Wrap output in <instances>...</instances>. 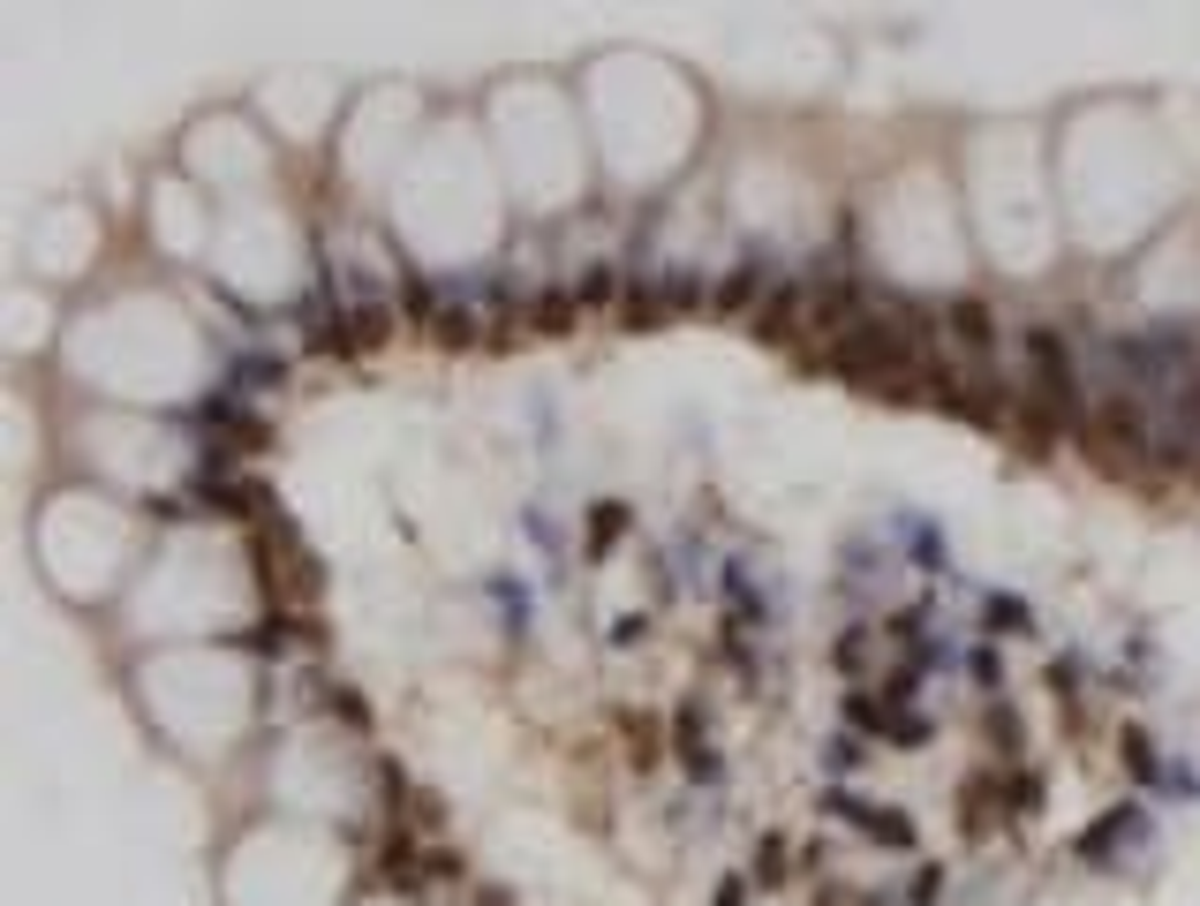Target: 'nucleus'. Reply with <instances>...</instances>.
<instances>
[{"label":"nucleus","mask_w":1200,"mask_h":906,"mask_svg":"<svg viewBox=\"0 0 1200 906\" xmlns=\"http://www.w3.org/2000/svg\"><path fill=\"white\" fill-rule=\"evenodd\" d=\"M1020 355H1027V371H1034V393H1042V408H1057V416H1072V424H1079V371H1072L1065 333H1050V325H1027V333H1020Z\"/></svg>","instance_id":"1"},{"label":"nucleus","mask_w":1200,"mask_h":906,"mask_svg":"<svg viewBox=\"0 0 1200 906\" xmlns=\"http://www.w3.org/2000/svg\"><path fill=\"white\" fill-rule=\"evenodd\" d=\"M1125 771H1133V778H1156V740L1140 733V726L1125 733Z\"/></svg>","instance_id":"11"},{"label":"nucleus","mask_w":1200,"mask_h":906,"mask_svg":"<svg viewBox=\"0 0 1200 906\" xmlns=\"http://www.w3.org/2000/svg\"><path fill=\"white\" fill-rule=\"evenodd\" d=\"M943 333L967 347L974 363H982L989 347H996V317H989V302H974V295H951L943 302Z\"/></svg>","instance_id":"3"},{"label":"nucleus","mask_w":1200,"mask_h":906,"mask_svg":"<svg viewBox=\"0 0 1200 906\" xmlns=\"http://www.w3.org/2000/svg\"><path fill=\"white\" fill-rule=\"evenodd\" d=\"M386 325H393L386 302H355V310L341 317V347H378V341H386Z\"/></svg>","instance_id":"5"},{"label":"nucleus","mask_w":1200,"mask_h":906,"mask_svg":"<svg viewBox=\"0 0 1200 906\" xmlns=\"http://www.w3.org/2000/svg\"><path fill=\"white\" fill-rule=\"evenodd\" d=\"M1186 424L1200 431V371H1186Z\"/></svg>","instance_id":"17"},{"label":"nucleus","mask_w":1200,"mask_h":906,"mask_svg":"<svg viewBox=\"0 0 1200 906\" xmlns=\"http://www.w3.org/2000/svg\"><path fill=\"white\" fill-rule=\"evenodd\" d=\"M989 619H996V627H1027V604H1012V597H996V604H989Z\"/></svg>","instance_id":"15"},{"label":"nucleus","mask_w":1200,"mask_h":906,"mask_svg":"<svg viewBox=\"0 0 1200 906\" xmlns=\"http://www.w3.org/2000/svg\"><path fill=\"white\" fill-rule=\"evenodd\" d=\"M1087 438L1110 454V461H1133V454H1148V408H1140V393H1103L1087 416Z\"/></svg>","instance_id":"2"},{"label":"nucleus","mask_w":1200,"mask_h":906,"mask_svg":"<svg viewBox=\"0 0 1200 906\" xmlns=\"http://www.w3.org/2000/svg\"><path fill=\"white\" fill-rule=\"evenodd\" d=\"M838 816H854L860 831H868V839H884V846H906V839H914V831H906V816H891V809H854V801H846Z\"/></svg>","instance_id":"6"},{"label":"nucleus","mask_w":1200,"mask_h":906,"mask_svg":"<svg viewBox=\"0 0 1200 906\" xmlns=\"http://www.w3.org/2000/svg\"><path fill=\"white\" fill-rule=\"evenodd\" d=\"M400 310H408V317H438V295H430V280H416V272H408V280H400Z\"/></svg>","instance_id":"12"},{"label":"nucleus","mask_w":1200,"mask_h":906,"mask_svg":"<svg viewBox=\"0 0 1200 906\" xmlns=\"http://www.w3.org/2000/svg\"><path fill=\"white\" fill-rule=\"evenodd\" d=\"M612 288H619V280H612V264H589V272H582V288H574V302H582V310H597V302H612Z\"/></svg>","instance_id":"9"},{"label":"nucleus","mask_w":1200,"mask_h":906,"mask_svg":"<svg viewBox=\"0 0 1200 906\" xmlns=\"http://www.w3.org/2000/svg\"><path fill=\"white\" fill-rule=\"evenodd\" d=\"M838 665H846V673H860V665H868V643H860V635H846V643H838Z\"/></svg>","instance_id":"16"},{"label":"nucleus","mask_w":1200,"mask_h":906,"mask_svg":"<svg viewBox=\"0 0 1200 906\" xmlns=\"http://www.w3.org/2000/svg\"><path fill=\"white\" fill-rule=\"evenodd\" d=\"M657 302H665V317H672V310H695V302H702V288H695V272H672V280L657 288Z\"/></svg>","instance_id":"10"},{"label":"nucleus","mask_w":1200,"mask_h":906,"mask_svg":"<svg viewBox=\"0 0 1200 906\" xmlns=\"http://www.w3.org/2000/svg\"><path fill=\"white\" fill-rule=\"evenodd\" d=\"M430 325H438V341H453V347H469V341H476V317H469V310H438Z\"/></svg>","instance_id":"13"},{"label":"nucleus","mask_w":1200,"mask_h":906,"mask_svg":"<svg viewBox=\"0 0 1200 906\" xmlns=\"http://www.w3.org/2000/svg\"><path fill=\"white\" fill-rule=\"evenodd\" d=\"M755 280H763V264H740L726 288L710 295V310H748V302H755Z\"/></svg>","instance_id":"8"},{"label":"nucleus","mask_w":1200,"mask_h":906,"mask_svg":"<svg viewBox=\"0 0 1200 906\" xmlns=\"http://www.w3.org/2000/svg\"><path fill=\"white\" fill-rule=\"evenodd\" d=\"M574 310H582L574 295H544L536 310H529V317H536V325H552V333H559V325H574Z\"/></svg>","instance_id":"14"},{"label":"nucleus","mask_w":1200,"mask_h":906,"mask_svg":"<svg viewBox=\"0 0 1200 906\" xmlns=\"http://www.w3.org/2000/svg\"><path fill=\"white\" fill-rule=\"evenodd\" d=\"M627 537V507L619 499H604V507H589V552H612Z\"/></svg>","instance_id":"7"},{"label":"nucleus","mask_w":1200,"mask_h":906,"mask_svg":"<svg viewBox=\"0 0 1200 906\" xmlns=\"http://www.w3.org/2000/svg\"><path fill=\"white\" fill-rule=\"evenodd\" d=\"M801 325H808V280H785V288L755 310V333H763V341H793Z\"/></svg>","instance_id":"4"}]
</instances>
